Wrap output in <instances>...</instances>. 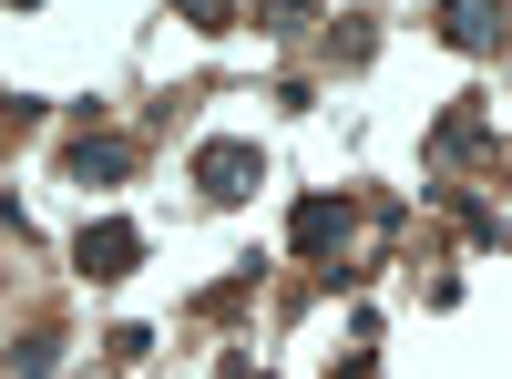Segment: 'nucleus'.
<instances>
[{"label":"nucleus","instance_id":"f03ea898","mask_svg":"<svg viewBox=\"0 0 512 379\" xmlns=\"http://www.w3.org/2000/svg\"><path fill=\"white\" fill-rule=\"evenodd\" d=\"M82 267H134V236L103 226V236H82Z\"/></svg>","mask_w":512,"mask_h":379},{"label":"nucleus","instance_id":"f257e3e1","mask_svg":"<svg viewBox=\"0 0 512 379\" xmlns=\"http://www.w3.org/2000/svg\"><path fill=\"white\" fill-rule=\"evenodd\" d=\"M195 175L226 195V185H246V175H256V154H246V144H205V164H195Z\"/></svg>","mask_w":512,"mask_h":379},{"label":"nucleus","instance_id":"20e7f679","mask_svg":"<svg viewBox=\"0 0 512 379\" xmlns=\"http://www.w3.org/2000/svg\"><path fill=\"white\" fill-rule=\"evenodd\" d=\"M185 11H195V21H226V0H185Z\"/></svg>","mask_w":512,"mask_h":379},{"label":"nucleus","instance_id":"7ed1b4c3","mask_svg":"<svg viewBox=\"0 0 512 379\" xmlns=\"http://www.w3.org/2000/svg\"><path fill=\"white\" fill-rule=\"evenodd\" d=\"M482 21H492V0H451V41H492Z\"/></svg>","mask_w":512,"mask_h":379}]
</instances>
